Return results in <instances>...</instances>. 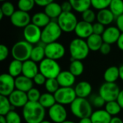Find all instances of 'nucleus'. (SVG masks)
Returning <instances> with one entry per match:
<instances>
[{"mask_svg": "<svg viewBox=\"0 0 123 123\" xmlns=\"http://www.w3.org/2000/svg\"><path fill=\"white\" fill-rule=\"evenodd\" d=\"M22 117L26 123H41L45 117V109L39 102L28 101L22 108Z\"/></svg>", "mask_w": 123, "mask_h": 123, "instance_id": "f257e3e1", "label": "nucleus"}, {"mask_svg": "<svg viewBox=\"0 0 123 123\" xmlns=\"http://www.w3.org/2000/svg\"><path fill=\"white\" fill-rule=\"evenodd\" d=\"M70 110L73 115L79 120L85 117H90L93 113L92 105L89 100L78 97L70 105Z\"/></svg>", "mask_w": 123, "mask_h": 123, "instance_id": "f03ea898", "label": "nucleus"}, {"mask_svg": "<svg viewBox=\"0 0 123 123\" xmlns=\"http://www.w3.org/2000/svg\"><path fill=\"white\" fill-rule=\"evenodd\" d=\"M89 48L84 39L74 38L69 43V53L71 59L84 60L89 54Z\"/></svg>", "mask_w": 123, "mask_h": 123, "instance_id": "7ed1b4c3", "label": "nucleus"}, {"mask_svg": "<svg viewBox=\"0 0 123 123\" xmlns=\"http://www.w3.org/2000/svg\"><path fill=\"white\" fill-rule=\"evenodd\" d=\"M33 46L25 40L16 42L12 47V56L14 59L24 62L30 59Z\"/></svg>", "mask_w": 123, "mask_h": 123, "instance_id": "20e7f679", "label": "nucleus"}, {"mask_svg": "<svg viewBox=\"0 0 123 123\" xmlns=\"http://www.w3.org/2000/svg\"><path fill=\"white\" fill-rule=\"evenodd\" d=\"M62 33L57 21L51 20L48 25L42 29L41 41L45 45L56 42L61 36Z\"/></svg>", "mask_w": 123, "mask_h": 123, "instance_id": "39448f33", "label": "nucleus"}, {"mask_svg": "<svg viewBox=\"0 0 123 123\" xmlns=\"http://www.w3.org/2000/svg\"><path fill=\"white\" fill-rule=\"evenodd\" d=\"M61 71V66L56 60L45 57L39 64V72L47 79L56 78Z\"/></svg>", "mask_w": 123, "mask_h": 123, "instance_id": "423d86ee", "label": "nucleus"}, {"mask_svg": "<svg viewBox=\"0 0 123 123\" xmlns=\"http://www.w3.org/2000/svg\"><path fill=\"white\" fill-rule=\"evenodd\" d=\"M56 21L61 30L64 33H71L74 31L79 22L76 16L72 12H62Z\"/></svg>", "mask_w": 123, "mask_h": 123, "instance_id": "0eeeda50", "label": "nucleus"}, {"mask_svg": "<svg viewBox=\"0 0 123 123\" xmlns=\"http://www.w3.org/2000/svg\"><path fill=\"white\" fill-rule=\"evenodd\" d=\"M120 88L116 83L105 82L101 85L99 89V94L107 102L117 101Z\"/></svg>", "mask_w": 123, "mask_h": 123, "instance_id": "6e6552de", "label": "nucleus"}, {"mask_svg": "<svg viewBox=\"0 0 123 123\" xmlns=\"http://www.w3.org/2000/svg\"><path fill=\"white\" fill-rule=\"evenodd\" d=\"M56 103L61 105H71V103L77 98L74 88L60 87L54 94Z\"/></svg>", "mask_w": 123, "mask_h": 123, "instance_id": "1a4fd4ad", "label": "nucleus"}, {"mask_svg": "<svg viewBox=\"0 0 123 123\" xmlns=\"http://www.w3.org/2000/svg\"><path fill=\"white\" fill-rule=\"evenodd\" d=\"M45 52L46 58L57 61L65 56L66 48L62 43L56 41L46 44L45 46Z\"/></svg>", "mask_w": 123, "mask_h": 123, "instance_id": "9d476101", "label": "nucleus"}, {"mask_svg": "<svg viewBox=\"0 0 123 123\" xmlns=\"http://www.w3.org/2000/svg\"><path fill=\"white\" fill-rule=\"evenodd\" d=\"M41 28L32 22L23 28V36L25 40L32 45L37 44L41 41Z\"/></svg>", "mask_w": 123, "mask_h": 123, "instance_id": "9b49d317", "label": "nucleus"}, {"mask_svg": "<svg viewBox=\"0 0 123 123\" xmlns=\"http://www.w3.org/2000/svg\"><path fill=\"white\" fill-rule=\"evenodd\" d=\"M48 115L51 122L54 123H62L67 120L68 113L66 109L63 105L58 103L48 109Z\"/></svg>", "mask_w": 123, "mask_h": 123, "instance_id": "f8f14e48", "label": "nucleus"}, {"mask_svg": "<svg viewBox=\"0 0 123 123\" xmlns=\"http://www.w3.org/2000/svg\"><path fill=\"white\" fill-rule=\"evenodd\" d=\"M15 89V78L9 73L1 74L0 75V95L8 97Z\"/></svg>", "mask_w": 123, "mask_h": 123, "instance_id": "ddd939ff", "label": "nucleus"}, {"mask_svg": "<svg viewBox=\"0 0 123 123\" xmlns=\"http://www.w3.org/2000/svg\"><path fill=\"white\" fill-rule=\"evenodd\" d=\"M31 19L29 12H25L17 9L14 12V13L10 17L11 23L19 28H25L30 23H31Z\"/></svg>", "mask_w": 123, "mask_h": 123, "instance_id": "4468645a", "label": "nucleus"}, {"mask_svg": "<svg viewBox=\"0 0 123 123\" xmlns=\"http://www.w3.org/2000/svg\"><path fill=\"white\" fill-rule=\"evenodd\" d=\"M8 98L14 108H23L29 101L27 93L17 89H15Z\"/></svg>", "mask_w": 123, "mask_h": 123, "instance_id": "2eb2a0df", "label": "nucleus"}, {"mask_svg": "<svg viewBox=\"0 0 123 123\" xmlns=\"http://www.w3.org/2000/svg\"><path fill=\"white\" fill-rule=\"evenodd\" d=\"M77 38L81 39H87L93 34V24L89 23L84 20L78 22V24L74 30Z\"/></svg>", "mask_w": 123, "mask_h": 123, "instance_id": "dca6fc26", "label": "nucleus"}, {"mask_svg": "<svg viewBox=\"0 0 123 123\" xmlns=\"http://www.w3.org/2000/svg\"><path fill=\"white\" fill-rule=\"evenodd\" d=\"M120 34V30L116 26H109L105 28L102 37L105 43L112 45L115 43H117Z\"/></svg>", "mask_w": 123, "mask_h": 123, "instance_id": "f3484780", "label": "nucleus"}, {"mask_svg": "<svg viewBox=\"0 0 123 123\" xmlns=\"http://www.w3.org/2000/svg\"><path fill=\"white\" fill-rule=\"evenodd\" d=\"M60 87H73L76 82V77L69 70H63L56 78Z\"/></svg>", "mask_w": 123, "mask_h": 123, "instance_id": "a211bd4d", "label": "nucleus"}, {"mask_svg": "<svg viewBox=\"0 0 123 123\" xmlns=\"http://www.w3.org/2000/svg\"><path fill=\"white\" fill-rule=\"evenodd\" d=\"M39 72V65L32 59H28L22 64V75L30 79H33L35 76Z\"/></svg>", "mask_w": 123, "mask_h": 123, "instance_id": "6ab92c4d", "label": "nucleus"}, {"mask_svg": "<svg viewBox=\"0 0 123 123\" xmlns=\"http://www.w3.org/2000/svg\"><path fill=\"white\" fill-rule=\"evenodd\" d=\"M76 96L78 98L87 99L91 96L92 92V86L90 83L87 81H81L79 82L74 88Z\"/></svg>", "mask_w": 123, "mask_h": 123, "instance_id": "aec40b11", "label": "nucleus"}, {"mask_svg": "<svg viewBox=\"0 0 123 123\" xmlns=\"http://www.w3.org/2000/svg\"><path fill=\"white\" fill-rule=\"evenodd\" d=\"M33 80L22 75L15 78V88L17 90L27 93L33 88Z\"/></svg>", "mask_w": 123, "mask_h": 123, "instance_id": "412c9836", "label": "nucleus"}, {"mask_svg": "<svg viewBox=\"0 0 123 123\" xmlns=\"http://www.w3.org/2000/svg\"><path fill=\"white\" fill-rule=\"evenodd\" d=\"M116 19L115 16L109 8L99 10L97 13V21L105 26L110 25Z\"/></svg>", "mask_w": 123, "mask_h": 123, "instance_id": "4be33fe9", "label": "nucleus"}, {"mask_svg": "<svg viewBox=\"0 0 123 123\" xmlns=\"http://www.w3.org/2000/svg\"><path fill=\"white\" fill-rule=\"evenodd\" d=\"M112 117L105 109H102L94 111L90 117L92 123H110Z\"/></svg>", "mask_w": 123, "mask_h": 123, "instance_id": "5701e85b", "label": "nucleus"}, {"mask_svg": "<svg viewBox=\"0 0 123 123\" xmlns=\"http://www.w3.org/2000/svg\"><path fill=\"white\" fill-rule=\"evenodd\" d=\"M45 44L42 41H40L36 46H33L30 55V59L35 62L36 63L42 62L45 58Z\"/></svg>", "mask_w": 123, "mask_h": 123, "instance_id": "b1692460", "label": "nucleus"}, {"mask_svg": "<svg viewBox=\"0 0 123 123\" xmlns=\"http://www.w3.org/2000/svg\"><path fill=\"white\" fill-rule=\"evenodd\" d=\"M52 20L45 13V12H39L35 13L31 19V22L40 28L48 25Z\"/></svg>", "mask_w": 123, "mask_h": 123, "instance_id": "393cba45", "label": "nucleus"}, {"mask_svg": "<svg viewBox=\"0 0 123 123\" xmlns=\"http://www.w3.org/2000/svg\"><path fill=\"white\" fill-rule=\"evenodd\" d=\"M44 12L52 20L54 19L57 20L63 12L61 4L55 1L46 6L44 8Z\"/></svg>", "mask_w": 123, "mask_h": 123, "instance_id": "a878e982", "label": "nucleus"}, {"mask_svg": "<svg viewBox=\"0 0 123 123\" xmlns=\"http://www.w3.org/2000/svg\"><path fill=\"white\" fill-rule=\"evenodd\" d=\"M104 80L107 83H115L120 78V69L117 66H110L104 72Z\"/></svg>", "mask_w": 123, "mask_h": 123, "instance_id": "bb28decb", "label": "nucleus"}, {"mask_svg": "<svg viewBox=\"0 0 123 123\" xmlns=\"http://www.w3.org/2000/svg\"><path fill=\"white\" fill-rule=\"evenodd\" d=\"M86 41L87 45H88V46L89 48V50L92 51H99L102 45L104 43L102 36L97 35V34H94V33L91 35L86 39Z\"/></svg>", "mask_w": 123, "mask_h": 123, "instance_id": "cd10ccee", "label": "nucleus"}, {"mask_svg": "<svg viewBox=\"0 0 123 123\" xmlns=\"http://www.w3.org/2000/svg\"><path fill=\"white\" fill-rule=\"evenodd\" d=\"M72 5L73 9L79 13H82L92 7L91 0H68Z\"/></svg>", "mask_w": 123, "mask_h": 123, "instance_id": "c85d7f7f", "label": "nucleus"}, {"mask_svg": "<svg viewBox=\"0 0 123 123\" xmlns=\"http://www.w3.org/2000/svg\"><path fill=\"white\" fill-rule=\"evenodd\" d=\"M22 64L23 62L19 60H12L8 67V73L14 78L21 75L22 73Z\"/></svg>", "mask_w": 123, "mask_h": 123, "instance_id": "c756f323", "label": "nucleus"}, {"mask_svg": "<svg viewBox=\"0 0 123 123\" xmlns=\"http://www.w3.org/2000/svg\"><path fill=\"white\" fill-rule=\"evenodd\" d=\"M45 109H50L56 104L54 94L45 92L41 94L40 99L38 101Z\"/></svg>", "mask_w": 123, "mask_h": 123, "instance_id": "7c9ffc66", "label": "nucleus"}, {"mask_svg": "<svg viewBox=\"0 0 123 123\" xmlns=\"http://www.w3.org/2000/svg\"><path fill=\"white\" fill-rule=\"evenodd\" d=\"M75 77L80 76L83 74L84 71V65L81 60L71 59L69 65L68 70Z\"/></svg>", "mask_w": 123, "mask_h": 123, "instance_id": "2f4dec72", "label": "nucleus"}, {"mask_svg": "<svg viewBox=\"0 0 123 123\" xmlns=\"http://www.w3.org/2000/svg\"><path fill=\"white\" fill-rule=\"evenodd\" d=\"M14 108L7 96H0V115L6 116Z\"/></svg>", "mask_w": 123, "mask_h": 123, "instance_id": "473e14b6", "label": "nucleus"}, {"mask_svg": "<svg viewBox=\"0 0 123 123\" xmlns=\"http://www.w3.org/2000/svg\"><path fill=\"white\" fill-rule=\"evenodd\" d=\"M105 109L112 117H116L118 114L120 113L122 108L117 101H112L106 103L105 106Z\"/></svg>", "mask_w": 123, "mask_h": 123, "instance_id": "72a5a7b5", "label": "nucleus"}, {"mask_svg": "<svg viewBox=\"0 0 123 123\" xmlns=\"http://www.w3.org/2000/svg\"><path fill=\"white\" fill-rule=\"evenodd\" d=\"M109 9L115 16L119 17L123 14V0H112Z\"/></svg>", "mask_w": 123, "mask_h": 123, "instance_id": "f704fd0d", "label": "nucleus"}, {"mask_svg": "<svg viewBox=\"0 0 123 123\" xmlns=\"http://www.w3.org/2000/svg\"><path fill=\"white\" fill-rule=\"evenodd\" d=\"M44 86L46 90V92L52 94H54L60 88V86L56 78L47 79Z\"/></svg>", "mask_w": 123, "mask_h": 123, "instance_id": "c9c22d12", "label": "nucleus"}, {"mask_svg": "<svg viewBox=\"0 0 123 123\" xmlns=\"http://www.w3.org/2000/svg\"><path fill=\"white\" fill-rule=\"evenodd\" d=\"M35 5V0H18L17 1L18 9L25 12L31 11L34 8Z\"/></svg>", "mask_w": 123, "mask_h": 123, "instance_id": "e433bc0d", "label": "nucleus"}, {"mask_svg": "<svg viewBox=\"0 0 123 123\" xmlns=\"http://www.w3.org/2000/svg\"><path fill=\"white\" fill-rule=\"evenodd\" d=\"M89 101L92 107L97 108V109H101L106 104V101L104 100V99L98 94H93L90 96V99Z\"/></svg>", "mask_w": 123, "mask_h": 123, "instance_id": "4c0bfd02", "label": "nucleus"}, {"mask_svg": "<svg viewBox=\"0 0 123 123\" xmlns=\"http://www.w3.org/2000/svg\"><path fill=\"white\" fill-rule=\"evenodd\" d=\"M0 10L3 12L4 16L9 17H10L14 13V12L16 11L13 4L12 2L9 1H4L2 3Z\"/></svg>", "mask_w": 123, "mask_h": 123, "instance_id": "58836bf2", "label": "nucleus"}, {"mask_svg": "<svg viewBox=\"0 0 123 123\" xmlns=\"http://www.w3.org/2000/svg\"><path fill=\"white\" fill-rule=\"evenodd\" d=\"M111 1L112 0H91L92 7L98 11L109 8Z\"/></svg>", "mask_w": 123, "mask_h": 123, "instance_id": "ea45409f", "label": "nucleus"}, {"mask_svg": "<svg viewBox=\"0 0 123 123\" xmlns=\"http://www.w3.org/2000/svg\"><path fill=\"white\" fill-rule=\"evenodd\" d=\"M81 17L82 20L92 24L95 20H97V14L90 8L81 13Z\"/></svg>", "mask_w": 123, "mask_h": 123, "instance_id": "a19ab883", "label": "nucleus"}, {"mask_svg": "<svg viewBox=\"0 0 123 123\" xmlns=\"http://www.w3.org/2000/svg\"><path fill=\"white\" fill-rule=\"evenodd\" d=\"M7 123H21L22 118L20 115L14 110L10 111L6 116H4Z\"/></svg>", "mask_w": 123, "mask_h": 123, "instance_id": "79ce46f5", "label": "nucleus"}, {"mask_svg": "<svg viewBox=\"0 0 123 123\" xmlns=\"http://www.w3.org/2000/svg\"><path fill=\"white\" fill-rule=\"evenodd\" d=\"M41 94H42L40 93V91L37 88H35L34 87L27 93L29 101L33 102H38L40 99Z\"/></svg>", "mask_w": 123, "mask_h": 123, "instance_id": "37998d69", "label": "nucleus"}, {"mask_svg": "<svg viewBox=\"0 0 123 123\" xmlns=\"http://www.w3.org/2000/svg\"><path fill=\"white\" fill-rule=\"evenodd\" d=\"M105 30V26L98 22L93 23V33L102 36Z\"/></svg>", "mask_w": 123, "mask_h": 123, "instance_id": "c03bdc74", "label": "nucleus"}, {"mask_svg": "<svg viewBox=\"0 0 123 123\" xmlns=\"http://www.w3.org/2000/svg\"><path fill=\"white\" fill-rule=\"evenodd\" d=\"M33 80V82L35 84L37 85V86H43L45 85L46 80H47V78L43 75L41 74L40 72L35 76V78L32 79Z\"/></svg>", "mask_w": 123, "mask_h": 123, "instance_id": "a18cd8bd", "label": "nucleus"}, {"mask_svg": "<svg viewBox=\"0 0 123 123\" xmlns=\"http://www.w3.org/2000/svg\"><path fill=\"white\" fill-rule=\"evenodd\" d=\"M9 51L8 47L6 45L1 44L0 45V61H4L9 56Z\"/></svg>", "mask_w": 123, "mask_h": 123, "instance_id": "49530a36", "label": "nucleus"}, {"mask_svg": "<svg viewBox=\"0 0 123 123\" xmlns=\"http://www.w3.org/2000/svg\"><path fill=\"white\" fill-rule=\"evenodd\" d=\"M99 51L103 55H108L111 51V45L104 42L99 49Z\"/></svg>", "mask_w": 123, "mask_h": 123, "instance_id": "de8ad7c7", "label": "nucleus"}, {"mask_svg": "<svg viewBox=\"0 0 123 123\" xmlns=\"http://www.w3.org/2000/svg\"><path fill=\"white\" fill-rule=\"evenodd\" d=\"M61 6L63 12H72V10H74L71 4L68 1H63L61 4Z\"/></svg>", "mask_w": 123, "mask_h": 123, "instance_id": "09e8293b", "label": "nucleus"}, {"mask_svg": "<svg viewBox=\"0 0 123 123\" xmlns=\"http://www.w3.org/2000/svg\"><path fill=\"white\" fill-rule=\"evenodd\" d=\"M115 22H116V27L120 30L121 33H123V14L116 17Z\"/></svg>", "mask_w": 123, "mask_h": 123, "instance_id": "8fccbe9b", "label": "nucleus"}, {"mask_svg": "<svg viewBox=\"0 0 123 123\" xmlns=\"http://www.w3.org/2000/svg\"><path fill=\"white\" fill-rule=\"evenodd\" d=\"M53 1H54V0H35L36 5H37L39 7H44V8Z\"/></svg>", "mask_w": 123, "mask_h": 123, "instance_id": "3c124183", "label": "nucleus"}, {"mask_svg": "<svg viewBox=\"0 0 123 123\" xmlns=\"http://www.w3.org/2000/svg\"><path fill=\"white\" fill-rule=\"evenodd\" d=\"M117 46L120 50L123 51V33H121V34L118 38V41L117 42Z\"/></svg>", "mask_w": 123, "mask_h": 123, "instance_id": "603ef678", "label": "nucleus"}, {"mask_svg": "<svg viewBox=\"0 0 123 123\" xmlns=\"http://www.w3.org/2000/svg\"><path fill=\"white\" fill-rule=\"evenodd\" d=\"M117 101L121 107L122 109H123V89L120 91V92L118 95V97L117 99Z\"/></svg>", "mask_w": 123, "mask_h": 123, "instance_id": "864d4df0", "label": "nucleus"}, {"mask_svg": "<svg viewBox=\"0 0 123 123\" xmlns=\"http://www.w3.org/2000/svg\"><path fill=\"white\" fill-rule=\"evenodd\" d=\"M110 123H123V120L119 117H112Z\"/></svg>", "mask_w": 123, "mask_h": 123, "instance_id": "5fc2aeb1", "label": "nucleus"}, {"mask_svg": "<svg viewBox=\"0 0 123 123\" xmlns=\"http://www.w3.org/2000/svg\"><path fill=\"white\" fill-rule=\"evenodd\" d=\"M79 123H92V122L90 117H85V118L80 119Z\"/></svg>", "mask_w": 123, "mask_h": 123, "instance_id": "6e6d98bb", "label": "nucleus"}, {"mask_svg": "<svg viewBox=\"0 0 123 123\" xmlns=\"http://www.w3.org/2000/svg\"><path fill=\"white\" fill-rule=\"evenodd\" d=\"M120 69V78L123 81V65L119 67Z\"/></svg>", "mask_w": 123, "mask_h": 123, "instance_id": "4d7b16f0", "label": "nucleus"}, {"mask_svg": "<svg viewBox=\"0 0 123 123\" xmlns=\"http://www.w3.org/2000/svg\"><path fill=\"white\" fill-rule=\"evenodd\" d=\"M0 123H7L4 116L0 115Z\"/></svg>", "mask_w": 123, "mask_h": 123, "instance_id": "13d9d810", "label": "nucleus"}, {"mask_svg": "<svg viewBox=\"0 0 123 123\" xmlns=\"http://www.w3.org/2000/svg\"><path fill=\"white\" fill-rule=\"evenodd\" d=\"M76 123L75 122H74V121H71V120H66V121H64L63 123Z\"/></svg>", "mask_w": 123, "mask_h": 123, "instance_id": "bf43d9fd", "label": "nucleus"}, {"mask_svg": "<svg viewBox=\"0 0 123 123\" xmlns=\"http://www.w3.org/2000/svg\"><path fill=\"white\" fill-rule=\"evenodd\" d=\"M4 16V14H3V12L0 10V20H2V18H3Z\"/></svg>", "mask_w": 123, "mask_h": 123, "instance_id": "052dcab7", "label": "nucleus"}, {"mask_svg": "<svg viewBox=\"0 0 123 123\" xmlns=\"http://www.w3.org/2000/svg\"><path fill=\"white\" fill-rule=\"evenodd\" d=\"M52 123L50 121H49V120H43L41 123Z\"/></svg>", "mask_w": 123, "mask_h": 123, "instance_id": "680f3d73", "label": "nucleus"}, {"mask_svg": "<svg viewBox=\"0 0 123 123\" xmlns=\"http://www.w3.org/2000/svg\"><path fill=\"white\" fill-rule=\"evenodd\" d=\"M0 1H3V2H4V1H6V0H0Z\"/></svg>", "mask_w": 123, "mask_h": 123, "instance_id": "e2e57ef3", "label": "nucleus"}]
</instances>
